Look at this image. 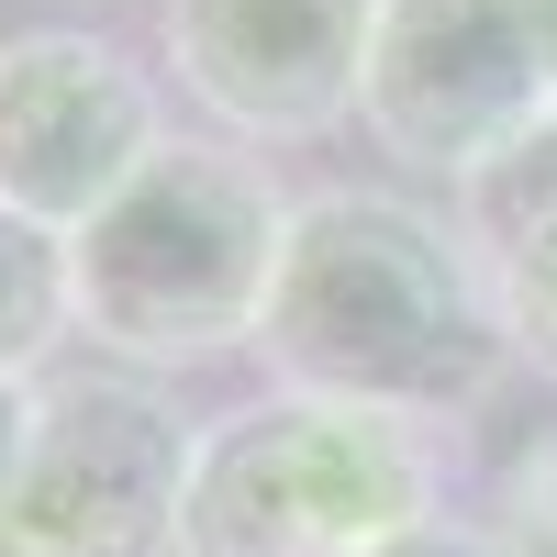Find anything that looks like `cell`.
<instances>
[{"label":"cell","mask_w":557,"mask_h":557,"mask_svg":"<svg viewBox=\"0 0 557 557\" xmlns=\"http://www.w3.org/2000/svg\"><path fill=\"white\" fill-rule=\"evenodd\" d=\"M268 391L368 401L401 424H457L513 368L480 246L401 190H312L278 246L257 346Z\"/></svg>","instance_id":"1"},{"label":"cell","mask_w":557,"mask_h":557,"mask_svg":"<svg viewBox=\"0 0 557 557\" xmlns=\"http://www.w3.org/2000/svg\"><path fill=\"white\" fill-rule=\"evenodd\" d=\"M290 190L246 146H168L78 223V335L112 368H201L257 346L278 246H290Z\"/></svg>","instance_id":"2"},{"label":"cell","mask_w":557,"mask_h":557,"mask_svg":"<svg viewBox=\"0 0 557 557\" xmlns=\"http://www.w3.org/2000/svg\"><path fill=\"white\" fill-rule=\"evenodd\" d=\"M435 491H446L435 424L268 391L201 424V469H190L168 557H368L401 524L446 513Z\"/></svg>","instance_id":"3"},{"label":"cell","mask_w":557,"mask_h":557,"mask_svg":"<svg viewBox=\"0 0 557 557\" xmlns=\"http://www.w3.org/2000/svg\"><path fill=\"white\" fill-rule=\"evenodd\" d=\"M201 469V424L157 391V368H67L45 380L23 491L0 557H168Z\"/></svg>","instance_id":"4"},{"label":"cell","mask_w":557,"mask_h":557,"mask_svg":"<svg viewBox=\"0 0 557 557\" xmlns=\"http://www.w3.org/2000/svg\"><path fill=\"white\" fill-rule=\"evenodd\" d=\"M557 112V89L535 67L524 0H380L368 23V78H357V123L412 168V178H469L524 146Z\"/></svg>","instance_id":"5"},{"label":"cell","mask_w":557,"mask_h":557,"mask_svg":"<svg viewBox=\"0 0 557 557\" xmlns=\"http://www.w3.org/2000/svg\"><path fill=\"white\" fill-rule=\"evenodd\" d=\"M168 146V89L89 23L0 34V201L78 235Z\"/></svg>","instance_id":"6"},{"label":"cell","mask_w":557,"mask_h":557,"mask_svg":"<svg viewBox=\"0 0 557 557\" xmlns=\"http://www.w3.org/2000/svg\"><path fill=\"white\" fill-rule=\"evenodd\" d=\"M380 0H157L168 78L235 146H312L357 123Z\"/></svg>","instance_id":"7"},{"label":"cell","mask_w":557,"mask_h":557,"mask_svg":"<svg viewBox=\"0 0 557 557\" xmlns=\"http://www.w3.org/2000/svg\"><path fill=\"white\" fill-rule=\"evenodd\" d=\"M57 346H78V246L0 201V380H45Z\"/></svg>","instance_id":"8"},{"label":"cell","mask_w":557,"mask_h":557,"mask_svg":"<svg viewBox=\"0 0 557 557\" xmlns=\"http://www.w3.org/2000/svg\"><path fill=\"white\" fill-rule=\"evenodd\" d=\"M480 268H491V301H502L513 357L535 368V380H557V201H546L535 223H513Z\"/></svg>","instance_id":"9"},{"label":"cell","mask_w":557,"mask_h":557,"mask_svg":"<svg viewBox=\"0 0 557 557\" xmlns=\"http://www.w3.org/2000/svg\"><path fill=\"white\" fill-rule=\"evenodd\" d=\"M491 546L502 557H557V446H535L491 502Z\"/></svg>","instance_id":"10"},{"label":"cell","mask_w":557,"mask_h":557,"mask_svg":"<svg viewBox=\"0 0 557 557\" xmlns=\"http://www.w3.org/2000/svg\"><path fill=\"white\" fill-rule=\"evenodd\" d=\"M34 424H45V380H0V513H12V491H23Z\"/></svg>","instance_id":"11"},{"label":"cell","mask_w":557,"mask_h":557,"mask_svg":"<svg viewBox=\"0 0 557 557\" xmlns=\"http://www.w3.org/2000/svg\"><path fill=\"white\" fill-rule=\"evenodd\" d=\"M368 557H502L491 524H457V513H424V524H401L391 546H368Z\"/></svg>","instance_id":"12"},{"label":"cell","mask_w":557,"mask_h":557,"mask_svg":"<svg viewBox=\"0 0 557 557\" xmlns=\"http://www.w3.org/2000/svg\"><path fill=\"white\" fill-rule=\"evenodd\" d=\"M524 34H535V67H546V89H557V0H524Z\"/></svg>","instance_id":"13"}]
</instances>
